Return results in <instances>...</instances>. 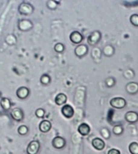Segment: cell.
<instances>
[{
  "mask_svg": "<svg viewBox=\"0 0 138 154\" xmlns=\"http://www.w3.org/2000/svg\"><path fill=\"white\" fill-rule=\"evenodd\" d=\"M34 6L29 2L23 1L20 3L18 8V11L20 15L22 16H29L34 13Z\"/></svg>",
  "mask_w": 138,
  "mask_h": 154,
  "instance_id": "1",
  "label": "cell"
},
{
  "mask_svg": "<svg viewBox=\"0 0 138 154\" xmlns=\"http://www.w3.org/2000/svg\"><path fill=\"white\" fill-rule=\"evenodd\" d=\"M33 22L29 19H19L18 22V28L20 32H30L33 28Z\"/></svg>",
  "mask_w": 138,
  "mask_h": 154,
  "instance_id": "2",
  "label": "cell"
},
{
  "mask_svg": "<svg viewBox=\"0 0 138 154\" xmlns=\"http://www.w3.org/2000/svg\"><path fill=\"white\" fill-rule=\"evenodd\" d=\"M10 116L13 118V120H14L17 122H22L24 120V112L21 108L19 107H15L13 108L12 110H10Z\"/></svg>",
  "mask_w": 138,
  "mask_h": 154,
  "instance_id": "3",
  "label": "cell"
},
{
  "mask_svg": "<svg viewBox=\"0 0 138 154\" xmlns=\"http://www.w3.org/2000/svg\"><path fill=\"white\" fill-rule=\"evenodd\" d=\"M41 148L40 142L37 140H32L28 143L27 147V154H37Z\"/></svg>",
  "mask_w": 138,
  "mask_h": 154,
  "instance_id": "4",
  "label": "cell"
},
{
  "mask_svg": "<svg viewBox=\"0 0 138 154\" xmlns=\"http://www.w3.org/2000/svg\"><path fill=\"white\" fill-rule=\"evenodd\" d=\"M110 106L115 109H123L126 106L127 101L123 97H114L110 100Z\"/></svg>",
  "mask_w": 138,
  "mask_h": 154,
  "instance_id": "5",
  "label": "cell"
},
{
  "mask_svg": "<svg viewBox=\"0 0 138 154\" xmlns=\"http://www.w3.org/2000/svg\"><path fill=\"white\" fill-rule=\"evenodd\" d=\"M101 39V33L100 32H98V31H95V32H93L91 34L89 35L87 38V42L89 45H96L99 42Z\"/></svg>",
  "mask_w": 138,
  "mask_h": 154,
  "instance_id": "6",
  "label": "cell"
},
{
  "mask_svg": "<svg viewBox=\"0 0 138 154\" xmlns=\"http://www.w3.org/2000/svg\"><path fill=\"white\" fill-rule=\"evenodd\" d=\"M16 96L17 97L20 99V100H26L27 99L28 97L30 96V90L27 87H20L17 89L16 91Z\"/></svg>",
  "mask_w": 138,
  "mask_h": 154,
  "instance_id": "7",
  "label": "cell"
},
{
  "mask_svg": "<svg viewBox=\"0 0 138 154\" xmlns=\"http://www.w3.org/2000/svg\"><path fill=\"white\" fill-rule=\"evenodd\" d=\"M51 144H52V147L56 149H62L66 147V139L60 136H56L52 139L51 141Z\"/></svg>",
  "mask_w": 138,
  "mask_h": 154,
  "instance_id": "8",
  "label": "cell"
},
{
  "mask_svg": "<svg viewBox=\"0 0 138 154\" xmlns=\"http://www.w3.org/2000/svg\"><path fill=\"white\" fill-rule=\"evenodd\" d=\"M61 114L63 115V116L66 117V119H71L75 115V110H74L72 106L66 104L61 107Z\"/></svg>",
  "mask_w": 138,
  "mask_h": 154,
  "instance_id": "9",
  "label": "cell"
},
{
  "mask_svg": "<svg viewBox=\"0 0 138 154\" xmlns=\"http://www.w3.org/2000/svg\"><path fill=\"white\" fill-rule=\"evenodd\" d=\"M69 40L73 44L79 45L84 40V37H83V35L80 32L75 31V32H71L69 35Z\"/></svg>",
  "mask_w": 138,
  "mask_h": 154,
  "instance_id": "10",
  "label": "cell"
},
{
  "mask_svg": "<svg viewBox=\"0 0 138 154\" xmlns=\"http://www.w3.org/2000/svg\"><path fill=\"white\" fill-rule=\"evenodd\" d=\"M88 53V47L85 45H79L75 49V54L77 57L81 59Z\"/></svg>",
  "mask_w": 138,
  "mask_h": 154,
  "instance_id": "11",
  "label": "cell"
},
{
  "mask_svg": "<svg viewBox=\"0 0 138 154\" xmlns=\"http://www.w3.org/2000/svg\"><path fill=\"white\" fill-rule=\"evenodd\" d=\"M0 106L3 111L8 112L12 110V101L8 97H2L0 100Z\"/></svg>",
  "mask_w": 138,
  "mask_h": 154,
  "instance_id": "12",
  "label": "cell"
},
{
  "mask_svg": "<svg viewBox=\"0 0 138 154\" xmlns=\"http://www.w3.org/2000/svg\"><path fill=\"white\" fill-rule=\"evenodd\" d=\"M92 146L98 151H102L105 148V143L100 138H94L92 140Z\"/></svg>",
  "mask_w": 138,
  "mask_h": 154,
  "instance_id": "13",
  "label": "cell"
},
{
  "mask_svg": "<svg viewBox=\"0 0 138 154\" xmlns=\"http://www.w3.org/2000/svg\"><path fill=\"white\" fill-rule=\"evenodd\" d=\"M51 123H50V120H41L40 124H39V130L41 131V133H48L51 129Z\"/></svg>",
  "mask_w": 138,
  "mask_h": 154,
  "instance_id": "14",
  "label": "cell"
},
{
  "mask_svg": "<svg viewBox=\"0 0 138 154\" xmlns=\"http://www.w3.org/2000/svg\"><path fill=\"white\" fill-rule=\"evenodd\" d=\"M125 120L130 124H134L138 121V113L136 111H128L125 114Z\"/></svg>",
  "mask_w": 138,
  "mask_h": 154,
  "instance_id": "15",
  "label": "cell"
},
{
  "mask_svg": "<svg viewBox=\"0 0 138 154\" xmlns=\"http://www.w3.org/2000/svg\"><path fill=\"white\" fill-rule=\"evenodd\" d=\"M78 132L82 136H87L90 133V127L86 123H82L78 127Z\"/></svg>",
  "mask_w": 138,
  "mask_h": 154,
  "instance_id": "16",
  "label": "cell"
},
{
  "mask_svg": "<svg viewBox=\"0 0 138 154\" xmlns=\"http://www.w3.org/2000/svg\"><path fill=\"white\" fill-rule=\"evenodd\" d=\"M126 91H127L129 94H136L138 92V83L134 82H129L126 86Z\"/></svg>",
  "mask_w": 138,
  "mask_h": 154,
  "instance_id": "17",
  "label": "cell"
},
{
  "mask_svg": "<svg viewBox=\"0 0 138 154\" xmlns=\"http://www.w3.org/2000/svg\"><path fill=\"white\" fill-rule=\"evenodd\" d=\"M67 101V96L64 93H59L56 95V97H55V103L57 106H64L66 105Z\"/></svg>",
  "mask_w": 138,
  "mask_h": 154,
  "instance_id": "18",
  "label": "cell"
},
{
  "mask_svg": "<svg viewBox=\"0 0 138 154\" xmlns=\"http://www.w3.org/2000/svg\"><path fill=\"white\" fill-rule=\"evenodd\" d=\"M50 82H51V79H50V77L47 73H44V74H42L41 76V78H40L41 84L44 86H47L50 84Z\"/></svg>",
  "mask_w": 138,
  "mask_h": 154,
  "instance_id": "19",
  "label": "cell"
},
{
  "mask_svg": "<svg viewBox=\"0 0 138 154\" xmlns=\"http://www.w3.org/2000/svg\"><path fill=\"white\" fill-rule=\"evenodd\" d=\"M60 2L56 1V0H48L47 1V8H49L50 10H56L59 6Z\"/></svg>",
  "mask_w": 138,
  "mask_h": 154,
  "instance_id": "20",
  "label": "cell"
},
{
  "mask_svg": "<svg viewBox=\"0 0 138 154\" xmlns=\"http://www.w3.org/2000/svg\"><path fill=\"white\" fill-rule=\"evenodd\" d=\"M29 132V128L27 125H20L18 128V133L19 135L21 136H24L27 135Z\"/></svg>",
  "mask_w": 138,
  "mask_h": 154,
  "instance_id": "21",
  "label": "cell"
},
{
  "mask_svg": "<svg viewBox=\"0 0 138 154\" xmlns=\"http://www.w3.org/2000/svg\"><path fill=\"white\" fill-rule=\"evenodd\" d=\"M129 152L132 154H138V143L132 142L129 144Z\"/></svg>",
  "mask_w": 138,
  "mask_h": 154,
  "instance_id": "22",
  "label": "cell"
},
{
  "mask_svg": "<svg viewBox=\"0 0 138 154\" xmlns=\"http://www.w3.org/2000/svg\"><path fill=\"white\" fill-rule=\"evenodd\" d=\"M45 115H46V110L43 108H38L35 111V116L40 119H43L45 117Z\"/></svg>",
  "mask_w": 138,
  "mask_h": 154,
  "instance_id": "23",
  "label": "cell"
},
{
  "mask_svg": "<svg viewBox=\"0 0 138 154\" xmlns=\"http://www.w3.org/2000/svg\"><path fill=\"white\" fill-rule=\"evenodd\" d=\"M65 49H66V47L62 43H57L54 46V51L56 53H63L65 51Z\"/></svg>",
  "mask_w": 138,
  "mask_h": 154,
  "instance_id": "24",
  "label": "cell"
},
{
  "mask_svg": "<svg viewBox=\"0 0 138 154\" xmlns=\"http://www.w3.org/2000/svg\"><path fill=\"white\" fill-rule=\"evenodd\" d=\"M113 47L112 45H107L104 48V54L106 56H111L113 54Z\"/></svg>",
  "mask_w": 138,
  "mask_h": 154,
  "instance_id": "25",
  "label": "cell"
},
{
  "mask_svg": "<svg viewBox=\"0 0 138 154\" xmlns=\"http://www.w3.org/2000/svg\"><path fill=\"white\" fill-rule=\"evenodd\" d=\"M123 132V128L122 125H115L113 128V133L115 135H120Z\"/></svg>",
  "mask_w": 138,
  "mask_h": 154,
  "instance_id": "26",
  "label": "cell"
},
{
  "mask_svg": "<svg viewBox=\"0 0 138 154\" xmlns=\"http://www.w3.org/2000/svg\"><path fill=\"white\" fill-rule=\"evenodd\" d=\"M130 22L135 26H138V14H132L130 17Z\"/></svg>",
  "mask_w": 138,
  "mask_h": 154,
  "instance_id": "27",
  "label": "cell"
},
{
  "mask_svg": "<svg viewBox=\"0 0 138 154\" xmlns=\"http://www.w3.org/2000/svg\"><path fill=\"white\" fill-rule=\"evenodd\" d=\"M105 84H106L108 88H112V87L115 85V80L113 78H108L105 80Z\"/></svg>",
  "mask_w": 138,
  "mask_h": 154,
  "instance_id": "28",
  "label": "cell"
},
{
  "mask_svg": "<svg viewBox=\"0 0 138 154\" xmlns=\"http://www.w3.org/2000/svg\"><path fill=\"white\" fill-rule=\"evenodd\" d=\"M108 154H121V152H120V151L118 149L112 148V149H110L109 151L108 152Z\"/></svg>",
  "mask_w": 138,
  "mask_h": 154,
  "instance_id": "29",
  "label": "cell"
},
{
  "mask_svg": "<svg viewBox=\"0 0 138 154\" xmlns=\"http://www.w3.org/2000/svg\"><path fill=\"white\" fill-rule=\"evenodd\" d=\"M2 97H3V95H2V92H1V91H0V100L2 99Z\"/></svg>",
  "mask_w": 138,
  "mask_h": 154,
  "instance_id": "30",
  "label": "cell"
}]
</instances>
